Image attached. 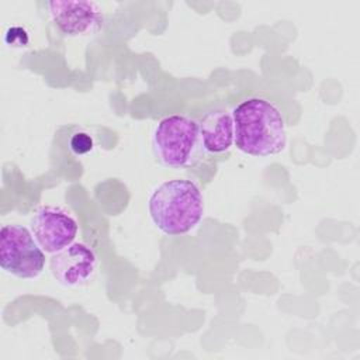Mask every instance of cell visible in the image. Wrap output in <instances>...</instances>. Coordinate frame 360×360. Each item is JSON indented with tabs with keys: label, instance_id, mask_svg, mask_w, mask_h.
Listing matches in <instances>:
<instances>
[{
	"label": "cell",
	"instance_id": "cell-1",
	"mask_svg": "<svg viewBox=\"0 0 360 360\" xmlns=\"http://www.w3.org/2000/svg\"><path fill=\"white\" fill-rule=\"evenodd\" d=\"M235 145L250 156H270L284 150L285 121L280 108L267 98L252 97L232 110Z\"/></svg>",
	"mask_w": 360,
	"mask_h": 360
},
{
	"label": "cell",
	"instance_id": "cell-2",
	"mask_svg": "<svg viewBox=\"0 0 360 360\" xmlns=\"http://www.w3.org/2000/svg\"><path fill=\"white\" fill-rule=\"evenodd\" d=\"M148 210L158 229L169 236H179L190 232L201 221L204 200L194 181L172 179L152 191Z\"/></svg>",
	"mask_w": 360,
	"mask_h": 360
},
{
	"label": "cell",
	"instance_id": "cell-3",
	"mask_svg": "<svg viewBox=\"0 0 360 360\" xmlns=\"http://www.w3.org/2000/svg\"><path fill=\"white\" fill-rule=\"evenodd\" d=\"M153 153L160 165L169 169L194 166L202 149L198 120L186 114L162 118L152 134Z\"/></svg>",
	"mask_w": 360,
	"mask_h": 360
},
{
	"label": "cell",
	"instance_id": "cell-4",
	"mask_svg": "<svg viewBox=\"0 0 360 360\" xmlns=\"http://www.w3.org/2000/svg\"><path fill=\"white\" fill-rule=\"evenodd\" d=\"M0 266L18 278H35L45 267V252L32 232L17 224H7L0 231Z\"/></svg>",
	"mask_w": 360,
	"mask_h": 360
},
{
	"label": "cell",
	"instance_id": "cell-5",
	"mask_svg": "<svg viewBox=\"0 0 360 360\" xmlns=\"http://www.w3.org/2000/svg\"><path fill=\"white\" fill-rule=\"evenodd\" d=\"M31 232L45 253H56L75 242L79 225L65 208L44 205L31 219Z\"/></svg>",
	"mask_w": 360,
	"mask_h": 360
},
{
	"label": "cell",
	"instance_id": "cell-6",
	"mask_svg": "<svg viewBox=\"0 0 360 360\" xmlns=\"http://www.w3.org/2000/svg\"><path fill=\"white\" fill-rule=\"evenodd\" d=\"M98 267L94 250L83 243L73 242L68 248L52 255L49 270L53 278L65 287H82L89 284Z\"/></svg>",
	"mask_w": 360,
	"mask_h": 360
},
{
	"label": "cell",
	"instance_id": "cell-7",
	"mask_svg": "<svg viewBox=\"0 0 360 360\" xmlns=\"http://www.w3.org/2000/svg\"><path fill=\"white\" fill-rule=\"evenodd\" d=\"M48 11L58 30L69 37L96 34L104 22L103 8L89 0H55L48 3Z\"/></svg>",
	"mask_w": 360,
	"mask_h": 360
},
{
	"label": "cell",
	"instance_id": "cell-8",
	"mask_svg": "<svg viewBox=\"0 0 360 360\" xmlns=\"http://www.w3.org/2000/svg\"><path fill=\"white\" fill-rule=\"evenodd\" d=\"M202 149L210 155H222L228 152L233 142L232 110L215 107L205 111L198 120Z\"/></svg>",
	"mask_w": 360,
	"mask_h": 360
},
{
	"label": "cell",
	"instance_id": "cell-9",
	"mask_svg": "<svg viewBox=\"0 0 360 360\" xmlns=\"http://www.w3.org/2000/svg\"><path fill=\"white\" fill-rule=\"evenodd\" d=\"M94 146L93 138L83 131L75 132L69 139V148L75 155H84L89 153Z\"/></svg>",
	"mask_w": 360,
	"mask_h": 360
},
{
	"label": "cell",
	"instance_id": "cell-10",
	"mask_svg": "<svg viewBox=\"0 0 360 360\" xmlns=\"http://www.w3.org/2000/svg\"><path fill=\"white\" fill-rule=\"evenodd\" d=\"M4 39L6 44H8L10 46H27L28 44V35L21 27H11L6 32Z\"/></svg>",
	"mask_w": 360,
	"mask_h": 360
}]
</instances>
